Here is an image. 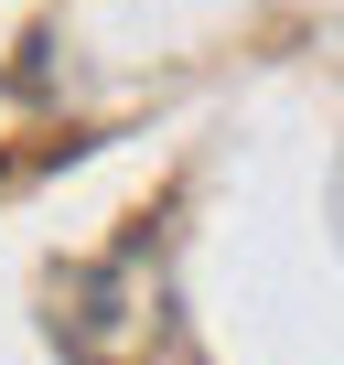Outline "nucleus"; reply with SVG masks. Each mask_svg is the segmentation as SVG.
I'll list each match as a JSON object with an SVG mask.
<instances>
[{"label": "nucleus", "instance_id": "f257e3e1", "mask_svg": "<svg viewBox=\"0 0 344 365\" xmlns=\"http://www.w3.org/2000/svg\"><path fill=\"white\" fill-rule=\"evenodd\" d=\"M161 312H172V269L161 237H118L108 258L54 279V344L65 365H151L161 354Z\"/></svg>", "mask_w": 344, "mask_h": 365}]
</instances>
